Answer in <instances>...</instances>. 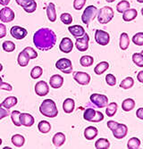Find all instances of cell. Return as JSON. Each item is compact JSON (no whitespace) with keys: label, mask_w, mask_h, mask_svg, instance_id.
<instances>
[{"label":"cell","mask_w":143,"mask_h":149,"mask_svg":"<svg viewBox=\"0 0 143 149\" xmlns=\"http://www.w3.org/2000/svg\"><path fill=\"white\" fill-rule=\"evenodd\" d=\"M56 42V33L48 28H41L38 30L33 35V43L35 47L41 51L52 49L55 47Z\"/></svg>","instance_id":"1"},{"label":"cell","mask_w":143,"mask_h":149,"mask_svg":"<svg viewBox=\"0 0 143 149\" xmlns=\"http://www.w3.org/2000/svg\"><path fill=\"white\" fill-rule=\"evenodd\" d=\"M40 112L42 115L47 118H55L58 114L57 104L52 99H45L41 103L40 106Z\"/></svg>","instance_id":"2"},{"label":"cell","mask_w":143,"mask_h":149,"mask_svg":"<svg viewBox=\"0 0 143 149\" xmlns=\"http://www.w3.org/2000/svg\"><path fill=\"white\" fill-rule=\"evenodd\" d=\"M97 15H98V22L100 24H107L113 20L114 16V13L112 7L104 6L98 11Z\"/></svg>","instance_id":"3"},{"label":"cell","mask_w":143,"mask_h":149,"mask_svg":"<svg viewBox=\"0 0 143 149\" xmlns=\"http://www.w3.org/2000/svg\"><path fill=\"white\" fill-rule=\"evenodd\" d=\"M83 119L90 123H100L104 120V114L93 108H87L83 113Z\"/></svg>","instance_id":"4"},{"label":"cell","mask_w":143,"mask_h":149,"mask_svg":"<svg viewBox=\"0 0 143 149\" xmlns=\"http://www.w3.org/2000/svg\"><path fill=\"white\" fill-rule=\"evenodd\" d=\"M98 8L93 5L87 6L82 15V22L87 26L89 25V23L96 18L98 15Z\"/></svg>","instance_id":"5"},{"label":"cell","mask_w":143,"mask_h":149,"mask_svg":"<svg viewBox=\"0 0 143 149\" xmlns=\"http://www.w3.org/2000/svg\"><path fill=\"white\" fill-rule=\"evenodd\" d=\"M56 68L62 72L69 74L73 72V63L68 58H61L56 63Z\"/></svg>","instance_id":"6"},{"label":"cell","mask_w":143,"mask_h":149,"mask_svg":"<svg viewBox=\"0 0 143 149\" xmlns=\"http://www.w3.org/2000/svg\"><path fill=\"white\" fill-rule=\"evenodd\" d=\"M89 99L90 102L95 104L98 108H104L108 104V97L105 95L94 93L90 96Z\"/></svg>","instance_id":"7"},{"label":"cell","mask_w":143,"mask_h":149,"mask_svg":"<svg viewBox=\"0 0 143 149\" xmlns=\"http://www.w3.org/2000/svg\"><path fill=\"white\" fill-rule=\"evenodd\" d=\"M95 40L100 46H107L110 42V36L105 31L97 30L95 31Z\"/></svg>","instance_id":"8"},{"label":"cell","mask_w":143,"mask_h":149,"mask_svg":"<svg viewBox=\"0 0 143 149\" xmlns=\"http://www.w3.org/2000/svg\"><path fill=\"white\" fill-rule=\"evenodd\" d=\"M15 12L10 7L5 6L4 8L0 10V20L2 21V22L4 23L11 22L15 20Z\"/></svg>","instance_id":"9"},{"label":"cell","mask_w":143,"mask_h":149,"mask_svg":"<svg viewBox=\"0 0 143 149\" xmlns=\"http://www.w3.org/2000/svg\"><path fill=\"white\" fill-rule=\"evenodd\" d=\"M15 1L17 5L22 6L28 13H32L37 9V3L35 0H15Z\"/></svg>","instance_id":"10"},{"label":"cell","mask_w":143,"mask_h":149,"mask_svg":"<svg viewBox=\"0 0 143 149\" xmlns=\"http://www.w3.org/2000/svg\"><path fill=\"white\" fill-rule=\"evenodd\" d=\"M73 79L78 84H80L82 86H87L90 82V75L87 72H73Z\"/></svg>","instance_id":"11"},{"label":"cell","mask_w":143,"mask_h":149,"mask_svg":"<svg viewBox=\"0 0 143 149\" xmlns=\"http://www.w3.org/2000/svg\"><path fill=\"white\" fill-rule=\"evenodd\" d=\"M89 36L87 33L81 38H77L75 41V47L80 52H85L89 48Z\"/></svg>","instance_id":"12"},{"label":"cell","mask_w":143,"mask_h":149,"mask_svg":"<svg viewBox=\"0 0 143 149\" xmlns=\"http://www.w3.org/2000/svg\"><path fill=\"white\" fill-rule=\"evenodd\" d=\"M10 34L14 38L21 40L27 36L28 31H27V30L22 28L21 26H13L10 30Z\"/></svg>","instance_id":"13"},{"label":"cell","mask_w":143,"mask_h":149,"mask_svg":"<svg viewBox=\"0 0 143 149\" xmlns=\"http://www.w3.org/2000/svg\"><path fill=\"white\" fill-rule=\"evenodd\" d=\"M35 93L38 97H46L49 93V87L44 80L38 81L35 85Z\"/></svg>","instance_id":"14"},{"label":"cell","mask_w":143,"mask_h":149,"mask_svg":"<svg viewBox=\"0 0 143 149\" xmlns=\"http://www.w3.org/2000/svg\"><path fill=\"white\" fill-rule=\"evenodd\" d=\"M113 132V136L116 139H122L125 138L128 134V127L125 124L119 123L114 130H112Z\"/></svg>","instance_id":"15"},{"label":"cell","mask_w":143,"mask_h":149,"mask_svg":"<svg viewBox=\"0 0 143 149\" xmlns=\"http://www.w3.org/2000/svg\"><path fill=\"white\" fill-rule=\"evenodd\" d=\"M73 48V43L72 41V39L69 38H63L59 45V49L61 52L64 54H69L72 52Z\"/></svg>","instance_id":"16"},{"label":"cell","mask_w":143,"mask_h":149,"mask_svg":"<svg viewBox=\"0 0 143 149\" xmlns=\"http://www.w3.org/2000/svg\"><path fill=\"white\" fill-rule=\"evenodd\" d=\"M20 121H21L22 126L31 127L35 123V120H34V117L30 113H20Z\"/></svg>","instance_id":"17"},{"label":"cell","mask_w":143,"mask_h":149,"mask_svg":"<svg viewBox=\"0 0 143 149\" xmlns=\"http://www.w3.org/2000/svg\"><path fill=\"white\" fill-rule=\"evenodd\" d=\"M63 84V78L59 75V74H55L53 76H51L50 79H49V85L55 88V89H57V88H60Z\"/></svg>","instance_id":"18"},{"label":"cell","mask_w":143,"mask_h":149,"mask_svg":"<svg viewBox=\"0 0 143 149\" xmlns=\"http://www.w3.org/2000/svg\"><path fill=\"white\" fill-rule=\"evenodd\" d=\"M68 31L75 38H81L84 35L85 30L82 26L81 25H73V26H69L68 27Z\"/></svg>","instance_id":"19"},{"label":"cell","mask_w":143,"mask_h":149,"mask_svg":"<svg viewBox=\"0 0 143 149\" xmlns=\"http://www.w3.org/2000/svg\"><path fill=\"white\" fill-rule=\"evenodd\" d=\"M137 15H138V12H137L136 9L129 8L125 12L123 13V20L124 22H132L134 19H136Z\"/></svg>","instance_id":"20"},{"label":"cell","mask_w":143,"mask_h":149,"mask_svg":"<svg viewBox=\"0 0 143 149\" xmlns=\"http://www.w3.org/2000/svg\"><path fill=\"white\" fill-rule=\"evenodd\" d=\"M98 134V130L96 127L89 126L84 130V137L87 140H93Z\"/></svg>","instance_id":"21"},{"label":"cell","mask_w":143,"mask_h":149,"mask_svg":"<svg viewBox=\"0 0 143 149\" xmlns=\"http://www.w3.org/2000/svg\"><path fill=\"white\" fill-rule=\"evenodd\" d=\"M75 108V102L73 98H66L63 103V110L66 113H72Z\"/></svg>","instance_id":"22"},{"label":"cell","mask_w":143,"mask_h":149,"mask_svg":"<svg viewBox=\"0 0 143 149\" xmlns=\"http://www.w3.org/2000/svg\"><path fill=\"white\" fill-rule=\"evenodd\" d=\"M47 15L51 22H55L57 20V12L56 6L54 3H49L47 7Z\"/></svg>","instance_id":"23"},{"label":"cell","mask_w":143,"mask_h":149,"mask_svg":"<svg viewBox=\"0 0 143 149\" xmlns=\"http://www.w3.org/2000/svg\"><path fill=\"white\" fill-rule=\"evenodd\" d=\"M64 142H66V135L62 132H57L54 135L53 139H52V143L57 147L62 146Z\"/></svg>","instance_id":"24"},{"label":"cell","mask_w":143,"mask_h":149,"mask_svg":"<svg viewBox=\"0 0 143 149\" xmlns=\"http://www.w3.org/2000/svg\"><path fill=\"white\" fill-rule=\"evenodd\" d=\"M108 68H109V63L107 62L103 61L96 65V67L94 68V72L97 75H102L106 71L108 70Z\"/></svg>","instance_id":"25"},{"label":"cell","mask_w":143,"mask_h":149,"mask_svg":"<svg viewBox=\"0 0 143 149\" xmlns=\"http://www.w3.org/2000/svg\"><path fill=\"white\" fill-rule=\"evenodd\" d=\"M135 107V101L133 98H126L122 103V109L124 112H131Z\"/></svg>","instance_id":"26"},{"label":"cell","mask_w":143,"mask_h":149,"mask_svg":"<svg viewBox=\"0 0 143 149\" xmlns=\"http://www.w3.org/2000/svg\"><path fill=\"white\" fill-rule=\"evenodd\" d=\"M130 45V38L126 32H123L120 35V40H119V47L122 50H126L129 47Z\"/></svg>","instance_id":"27"},{"label":"cell","mask_w":143,"mask_h":149,"mask_svg":"<svg viewBox=\"0 0 143 149\" xmlns=\"http://www.w3.org/2000/svg\"><path fill=\"white\" fill-rule=\"evenodd\" d=\"M29 61H30V57H29V56L27 55V54H26L23 50L22 52H20L18 58H17L18 64L21 67H25V66H27L29 64Z\"/></svg>","instance_id":"28"},{"label":"cell","mask_w":143,"mask_h":149,"mask_svg":"<svg viewBox=\"0 0 143 149\" xmlns=\"http://www.w3.org/2000/svg\"><path fill=\"white\" fill-rule=\"evenodd\" d=\"M17 102H18L17 97H6L1 103V105L9 110L10 108H12V107H14L15 105H16Z\"/></svg>","instance_id":"29"},{"label":"cell","mask_w":143,"mask_h":149,"mask_svg":"<svg viewBox=\"0 0 143 149\" xmlns=\"http://www.w3.org/2000/svg\"><path fill=\"white\" fill-rule=\"evenodd\" d=\"M11 141L13 143L15 146L16 147H22L23 146L24 143H25V139L22 135H20V134H15L14 136L12 137L11 139Z\"/></svg>","instance_id":"30"},{"label":"cell","mask_w":143,"mask_h":149,"mask_svg":"<svg viewBox=\"0 0 143 149\" xmlns=\"http://www.w3.org/2000/svg\"><path fill=\"white\" fill-rule=\"evenodd\" d=\"M107 109H106V114L108 117H113L114 116V114L117 112L118 109V104H116L115 102H112L110 104H108L107 106Z\"/></svg>","instance_id":"31"},{"label":"cell","mask_w":143,"mask_h":149,"mask_svg":"<svg viewBox=\"0 0 143 149\" xmlns=\"http://www.w3.org/2000/svg\"><path fill=\"white\" fill-rule=\"evenodd\" d=\"M110 147V142L107 139H98L95 142V148L96 149H108Z\"/></svg>","instance_id":"32"},{"label":"cell","mask_w":143,"mask_h":149,"mask_svg":"<svg viewBox=\"0 0 143 149\" xmlns=\"http://www.w3.org/2000/svg\"><path fill=\"white\" fill-rule=\"evenodd\" d=\"M38 129L40 131V133L47 134L51 130V124L47 120H41L38 124Z\"/></svg>","instance_id":"33"},{"label":"cell","mask_w":143,"mask_h":149,"mask_svg":"<svg viewBox=\"0 0 143 149\" xmlns=\"http://www.w3.org/2000/svg\"><path fill=\"white\" fill-rule=\"evenodd\" d=\"M133 85H134V79L132 77H126L121 81L120 88L123 89H129V88H132Z\"/></svg>","instance_id":"34"},{"label":"cell","mask_w":143,"mask_h":149,"mask_svg":"<svg viewBox=\"0 0 143 149\" xmlns=\"http://www.w3.org/2000/svg\"><path fill=\"white\" fill-rule=\"evenodd\" d=\"M130 7H131V4L129 3V1H127V0H122V1H120L116 5V11L120 13H123Z\"/></svg>","instance_id":"35"},{"label":"cell","mask_w":143,"mask_h":149,"mask_svg":"<svg viewBox=\"0 0 143 149\" xmlns=\"http://www.w3.org/2000/svg\"><path fill=\"white\" fill-rule=\"evenodd\" d=\"M94 63V58L91 56H83L80 59V63L83 67H89Z\"/></svg>","instance_id":"36"},{"label":"cell","mask_w":143,"mask_h":149,"mask_svg":"<svg viewBox=\"0 0 143 149\" xmlns=\"http://www.w3.org/2000/svg\"><path fill=\"white\" fill-rule=\"evenodd\" d=\"M140 146V140L138 138H131L127 142L128 149H138Z\"/></svg>","instance_id":"37"},{"label":"cell","mask_w":143,"mask_h":149,"mask_svg":"<svg viewBox=\"0 0 143 149\" xmlns=\"http://www.w3.org/2000/svg\"><path fill=\"white\" fill-rule=\"evenodd\" d=\"M20 113L21 112L15 110V111H13L11 113V120H12V123L15 124V126L16 127H21V121H20Z\"/></svg>","instance_id":"38"},{"label":"cell","mask_w":143,"mask_h":149,"mask_svg":"<svg viewBox=\"0 0 143 149\" xmlns=\"http://www.w3.org/2000/svg\"><path fill=\"white\" fill-rule=\"evenodd\" d=\"M133 62L135 65L143 68V56L140 53H134L133 55Z\"/></svg>","instance_id":"39"},{"label":"cell","mask_w":143,"mask_h":149,"mask_svg":"<svg viewBox=\"0 0 143 149\" xmlns=\"http://www.w3.org/2000/svg\"><path fill=\"white\" fill-rule=\"evenodd\" d=\"M43 73V69L40 66H35L32 68V70L31 71V77L33 79H37L40 78Z\"/></svg>","instance_id":"40"},{"label":"cell","mask_w":143,"mask_h":149,"mask_svg":"<svg viewBox=\"0 0 143 149\" xmlns=\"http://www.w3.org/2000/svg\"><path fill=\"white\" fill-rule=\"evenodd\" d=\"M133 42L139 47L143 46V32H138L133 37Z\"/></svg>","instance_id":"41"},{"label":"cell","mask_w":143,"mask_h":149,"mask_svg":"<svg viewBox=\"0 0 143 149\" xmlns=\"http://www.w3.org/2000/svg\"><path fill=\"white\" fill-rule=\"evenodd\" d=\"M60 20L61 22L66 24V25H70L73 22V16L68 13H63L60 16Z\"/></svg>","instance_id":"42"},{"label":"cell","mask_w":143,"mask_h":149,"mask_svg":"<svg viewBox=\"0 0 143 149\" xmlns=\"http://www.w3.org/2000/svg\"><path fill=\"white\" fill-rule=\"evenodd\" d=\"M2 47L5 52L10 53V52H13L15 50V44L12 41H5L2 44Z\"/></svg>","instance_id":"43"},{"label":"cell","mask_w":143,"mask_h":149,"mask_svg":"<svg viewBox=\"0 0 143 149\" xmlns=\"http://www.w3.org/2000/svg\"><path fill=\"white\" fill-rule=\"evenodd\" d=\"M23 51L29 56L30 59H36L38 57V53L31 47H27L23 49Z\"/></svg>","instance_id":"44"},{"label":"cell","mask_w":143,"mask_h":149,"mask_svg":"<svg viewBox=\"0 0 143 149\" xmlns=\"http://www.w3.org/2000/svg\"><path fill=\"white\" fill-rule=\"evenodd\" d=\"M87 0H73V8L77 11H80L85 6Z\"/></svg>","instance_id":"45"},{"label":"cell","mask_w":143,"mask_h":149,"mask_svg":"<svg viewBox=\"0 0 143 149\" xmlns=\"http://www.w3.org/2000/svg\"><path fill=\"white\" fill-rule=\"evenodd\" d=\"M106 82L107 83L108 86H111V87L115 86V84H116V78H115V76L111 74V73L107 74L106 76Z\"/></svg>","instance_id":"46"},{"label":"cell","mask_w":143,"mask_h":149,"mask_svg":"<svg viewBox=\"0 0 143 149\" xmlns=\"http://www.w3.org/2000/svg\"><path fill=\"white\" fill-rule=\"evenodd\" d=\"M9 114H10V113H9L8 109H6V108L3 107L1 104H0V120L5 117H7Z\"/></svg>","instance_id":"47"},{"label":"cell","mask_w":143,"mask_h":149,"mask_svg":"<svg viewBox=\"0 0 143 149\" xmlns=\"http://www.w3.org/2000/svg\"><path fill=\"white\" fill-rule=\"evenodd\" d=\"M0 89L2 90H6V91H12L13 90V87L9 84V83H6V82H2L0 83Z\"/></svg>","instance_id":"48"},{"label":"cell","mask_w":143,"mask_h":149,"mask_svg":"<svg viewBox=\"0 0 143 149\" xmlns=\"http://www.w3.org/2000/svg\"><path fill=\"white\" fill-rule=\"evenodd\" d=\"M6 36V26L3 23H0V38H3Z\"/></svg>","instance_id":"49"},{"label":"cell","mask_w":143,"mask_h":149,"mask_svg":"<svg viewBox=\"0 0 143 149\" xmlns=\"http://www.w3.org/2000/svg\"><path fill=\"white\" fill-rule=\"evenodd\" d=\"M118 124H119V123H116V121H114V120H108V121H107V123L108 129H109L111 131H112L113 130H114L116 127H117Z\"/></svg>","instance_id":"50"},{"label":"cell","mask_w":143,"mask_h":149,"mask_svg":"<svg viewBox=\"0 0 143 149\" xmlns=\"http://www.w3.org/2000/svg\"><path fill=\"white\" fill-rule=\"evenodd\" d=\"M136 116L138 119L143 120V107H140L136 111Z\"/></svg>","instance_id":"51"},{"label":"cell","mask_w":143,"mask_h":149,"mask_svg":"<svg viewBox=\"0 0 143 149\" xmlns=\"http://www.w3.org/2000/svg\"><path fill=\"white\" fill-rule=\"evenodd\" d=\"M137 79H138L139 82L143 83V71L139 72V73L137 74Z\"/></svg>","instance_id":"52"},{"label":"cell","mask_w":143,"mask_h":149,"mask_svg":"<svg viewBox=\"0 0 143 149\" xmlns=\"http://www.w3.org/2000/svg\"><path fill=\"white\" fill-rule=\"evenodd\" d=\"M10 1H11V0H0V5L6 6L10 3Z\"/></svg>","instance_id":"53"},{"label":"cell","mask_w":143,"mask_h":149,"mask_svg":"<svg viewBox=\"0 0 143 149\" xmlns=\"http://www.w3.org/2000/svg\"><path fill=\"white\" fill-rule=\"evenodd\" d=\"M106 1H107V3H113V2L115 1V0H106Z\"/></svg>","instance_id":"54"},{"label":"cell","mask_w":143,"mask_h":149,"mask_svg":"<svg viewBox=\"0 0 143 149\" xmlns=\"http://www.w3.org/2000/svg\"><path fill=\"white\" fill-rule=\"evenodd\" d=\"M2 70H3V65L0 63V72H2Z\"/></svg>","instance_id":"55"},{"label":"cell","mask_w":143,"mask_h":149,"mask_svg":"<svg viewBox=\"0 0 143 149\" xmlns=\"http://www.w3.org/2000/svg\"><path fill=\"white\" fill-rule=\"evenodd\" d=\"M136 1H137L138 3H140V4H142V3H143V0H136Z\"/></svg>","instance_id":"56"},{"label":"cell","mask_w":143,"mask_h":149,"mask_svg":"<svg viewBox=\"0 0 143 149\" xmlns=\"http://www.w3.org/2000/svg\"><path fill=\"white\" fill-rule=\"evenodd\" d=\"M141 15H142V16H143V7L141 8Z\"/></svg>","instance_id":"57"},{"label":"cell","mask_w":143,"mask_h":149,"mask_svg":"<svg viewBox=\"0 0 143 149\" xmlns=\"http://www.w3.org/2000/svg\"><path fill=\"white\" fill-rule=\"evenodd\" d=\"M1 145H2V139H0V146H1Z\"/></svg>","instance_id":"58"},{"label":"cell","mask_w":143,"mask_h":149,"mask_svg":"<svg viewBox=\"0 0 143 149\" xmlns=\"http://www.w3.org/2000/svg\"><path fill=\"white\" fill-rule=\"evenodd\" d=\"M2 81H3V80H2V78H1V77H0V83H1V82H2Z\"/></svg>","instance_id":"59"},{"label":"cell","mask_w":143,"mask_h":149,"mask_svg":"<svg viewBox=\"0 0 143 149\" xmlns=\"http://www.w3.org/2000/svg\"><path fill=\"white\" fill-rule=\"evenodd\" d=\"M140 54H141V55H142V56H143V50H142V51L140 52Z\"/></svg>","instance_id":"60"}]
</instances>
